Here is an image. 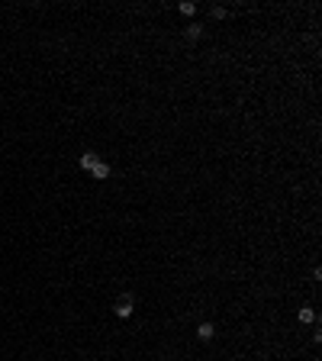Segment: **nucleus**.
<instances>
[{
	"instance_id": "obj_1",
	"label": "nucleus",
	"mask_w": 322,
	"mask_h": 361,
	"mask_svg": "<svg viewBox=\"0 0 322 361\" xmlns=\"http://www.w3.org/2000/svg\"><path fill=\"white\" fill-rule=\"evenodd\" d=\"M113 313H116V316H119V319H129V316H132V313H136V310H132V297H129V293H123V297L116 300V307H113Z\"/></svg>"
},
{
	"instance_id": "obj_2",
	"label": "nucleus",
	"mask_w": 322,
	"mask_h": 361,
	"mask_svg": "<svg viewBox=\"0 0 322 361\" xmlns=\"http://www.w3.org/2000/svg\"><path fill=\"white\" fill-rule=\"evenodd\" d=\"M197 338H200V342H213V338H216V326L213 323H200L197 326Z\"/></svg>"
},
{
	"instance_id": "obj_3",
	"label": "nucleus",
	"mask_w": 322,
	"mask_h": 361,
	"mask_svg": "<svg viewBox=\"0 0 322 361\" xmlns=\"http://www.w3.org/2000/svg\"><path fill=\"white\" fill-rule=\"evenodd\" d=\"M91 177H93V181H107V177H110V165L107 162H97L91 168Z\"/></svg>"
},
{
	"instance_id": "obj_4",
	"label": "nucleus",
	"mask_w": 322,
	"mask_h": 361,
	"mask_svg": "<svg viewBox=\"0 0 322 361\" xmlns=\"http://www.w3.org/2000/svg\"><path fill=\"white\" fill-rule=\"evenodd\" d=\"M77 162H81V168H84V171H91L93 165L100 162V155H97V152H81V158H77Z\"/></svg>"
},
{
	"instance_id": "obj_5",
	"label": "nucleus",
	"mask_w": 322,
	"mask_h": 361,
	"mask_svg": "<svg viewBox=\"0 0 322 361\" xmlns=\"http://www.w3.org/2000/svg\"><path fill=\"white\" fill-rule=\"evenodd\" d=\"M297 319H299L303 326L316 323V310H313V307H303V310H297Z\"/></svg>"
},
{
	"instance_id": "obj_6",
	"label": "nucleus",
	"mask_w": 322,
	"mask_h": 361,
	"mask_svg": "<svg viewBox=\"0 0 322 361\" xmlns=\"http://www.w3.org/2000/svg\"><path fill=\"white\" fill-rule=\"evenodd\" d=\"M187 39H190V42L203 39V26H200V23H190V26H187Z\"/></svg>"
},
{
	"instance_id": "obj_7",
	"label": "nucleus",
	"mask_w": 322,
	"mask_h": 361,
	"mask_svg": "<svg viewBox=\"0 0 322 361\" xmlns=\"http://www.w3.org/2000/svg\"><path fill=\"white\" fill-rule=\"evenodd\" d=\"M177 10H181V13H184V16H193V13H197V3H190V0H184V3H181V7H177Z\"/></svg>"
},
{
	"instance_id": "obj_8",
	"label": "nucleus",
	"mask_w": 322,
	"mask_h": 361,
	"mask_svg": "<svg viewBox=\"0 0 322 361\" xmlns=\"http://www.w3.org/2000/svg\"><path fill=\"white\" fill-rule=\"evenodd\" d=\"M226 16V7H213V20H223Z\"/></svg>"
}]
</instances>
